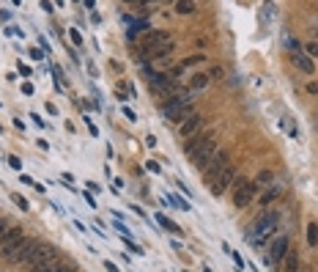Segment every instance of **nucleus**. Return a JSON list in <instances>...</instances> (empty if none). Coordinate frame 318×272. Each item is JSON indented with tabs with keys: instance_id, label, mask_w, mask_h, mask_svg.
<instances>
[{
	"instance_id": "nucleus-1",
	"label": "nucleus",
	"mask_w": 318,
	"mask_h": 272,
	"mask_svg": "<svg viewBox=\"0 0 318 272\" xmlns=\"http://www.w3.org/2000/svg\"><path fill=\"white\" fill-rule=\"evenodd\" d=\"M162 116L168 118V121H176V124H184L189 116L195 113L192 110V94L189 91H178L173 99H168V102H162Z\"/></svg>"
},
{
	"instance_id": "nucleus-2",
	"label": "nucleus",
	"mask_w": 318,
	"mask_h": 272,
	"mask_svg": "<svg viewBox=\"0 0 318 272\" xmlns=\"http://www.w3.org/2000/svg\"><path fill=\"white\" fill-rule=\"evenodd\" d=\"M148 88H151V94H154V97L168 102V99H173V97L178 94L181 85H178V80H173V77L168 75V71H165V75L159 71V75H151V77H148Z\"/></svg>"
},
{
	"instance_id": "nucleus-3",
	"label": "nucleus",
	"mask_w": 318,
	"mask_h": 272,
	"mask_svg": "<svg viewBox=\"0 0 318 272\" xmlns=\"http://www.w3.org/2000/svg\"><path fill=\"white\" fill-rule=\"evenodd\" d=\"M277 220H280V214H277V212L264 214V217H258V223L244 237H247L252 245H264L266 239H269V234H274V231H277Z\"/></svg>"
},
{
	"instance_id": "nucleus-4",
	"label": "nucleus",
	"mask_w": 318,
	"mask_h": 272,
	"mask_svg": "<svg viewBox=\"0 0 318 272\" xmlns=\"http://www.w3.org/2000/svg\"><path fill=\"white\" fill-rule=\"evenodd\" d=\"M258 195V185L255 182H247V179H236L233 182V204L239 209H244L247 204H252V198Z\"/></svg>"
},
{
	"instance_id": "nucleus-5",
	"label": "nucleus",
	"mask_w": 318,
	"mask_h": 272,
	"mask_svg": "<svg viewBox=\"0 0 318 272\" xmlns=\"http://www.w3.org/2000/svg\"><path fill=\"white\" fill-rule=\"evenodd\" d=\"M25 242H28V239H25V234H22V228H17V226L9 228V231H6V237L0 239V256L6 259V256H11L14 250H19Z\"/></svg>"
},
{
	"instance_id": "nucleus-6",
	"label": "nucleus",
	"mask_w": 318,
	"mask_h": 272,
	"mask_svg": "<svg viewBox=\"0 0 318 272\" xmlns=\"http://www.w3.org/2000/svg\"><path fill=\"white\" fill-rule=\"evenodd\" d=\"M214 154H217V138H209V140L203 143V146H197L192 154H189V159H192V165L197 168V171H203Z\"/></svg>"
},
{
	"instance_id": "nucleus-7",
	"label": "nucleus",
	"mask_w": 318,
	"mask_h": 272,
	"mask_svg": "<svg viewBox=\"0 0 318 272\" xmlns=\"http://www.w3.org/2000/svg\"><path fill=\"white\" fill-rule=\"evenodd\" d=\"M225 168H228V154H225V151H217V154H214V157L209 159V165H206L203 171H201V176L211 185V182L217 179V176H220L222 171H225Z\"/></svg>"
},
{
	"instance_id": "nucleus-8",
	"label": "nucleus",
	"mask_w": 318,
	"mask_h": 272,
	"mask_svg": "<svg viewBox=\"0 0 318 272\" xmlns=\"http://www.w3.org/2000/svg\"><path fill=\"white\" fill-rule=\"evenodd\" d=\"M233 182H236V173H233V168H225V171H222L220 176H217V179H214L211 182V195H225V190L230 187V185H233Z\"/></svg>"
},
{
	"instance_id": "nucleus-9",
	"label": "nucleus",
	"mask_w": 318,
	"mask_h": 272,
	"mask_svg": "<svg viewBox=\"0 0 318 272\" xmlns=\"http://www.w3.org/2000/svg\"><path fill=\"white\" fill-rule=\"evenodd\" d=\"M285 253H288V239L285 237H277L274 242H272V247H269V256H266V261L269 264H283V259H285Z\"/></svg>"
},
{
	"instance_id": "nucleus-10",
	"label": "nucleus",
	"mask_w": 318,
	"mask_h": 272,
	"mask_svg": "<svg viewBox=\"0 0 318 272\" xmlns=\"http://www.w3.org/2000/svg\"><path fill=\"white\" fill-rule=\"evenodd\" d=\"M201 126H203V116H201V113H192L184 124H178V135H181L184 140H189L192 135L201 132Z\"/></svg>"
},
{
	"instance_id": "nucleus-11",
	"label": "nucleus",
	"mask_w": 318,
	"mask_h": 272,
	"mask_svg": "<svg viewBox=\"0 0 318 272\" xmlns=\"http://www.w3.org/2000/svg\"><path fill=\"white\" fill-rule=\"evenodd\" d=\"M170 42V33L168 30H148V36L140 42V50H151V47H162Z\"/></svg>"
},
{
	"instance_id": "nucleus-12",
	"label": "nucleus",
	"mask_w": 318,
	"mask_h": 272,
	"mask_svg": "<svg viewBox=\"0 0 318 272\" xmlns=\"http://www.w3.org/2000/svg\"><path fill=\"white\" fill-rule=\"evenodd\" d=\"M209 80H211V77L206 75V71H197V75H192V80H189V88H187V91L195 97L197 91H203V88L209 85Z\"/></svg>"
},
{
	"instance_id": "nucleus-13",
	"label": "nucleus",
	"mask_w": 318,
	"mask_h": 272,
	"mask_svg": "<svg viewBox=\"0 0 318 272\" xmlns=\"http://www.w3.org/2000/svg\"><path fill=\"white\" fill-rule=\"evenodd\" d=\"M209 138H217V135H214V132H206V135H192V138H189V140L184 143V151H187V154H192V151H195L197 146H203V143L209 140Z\"/></svg>"
},
{
	"instance_id": "nucleus-14",
	"label": "nucleus",
	"mask_w": 318,
	"mask_h": 272,
	"mask_svg": "<svg viewBox=\"0 0 318 272\" xmlns=\"http://www.w3.org/2000/svg\"><path fill=\"white\" fill-rule=\"evenodd\" d=\"M291 61H293V63H296V66H299L302 71H305V75H313V71H315V66H313V61H310V58H307V55H305V52H293V55H291Z\"/></svg>"
},
{
	"instance_id": "nucleus-15",
	"label": "nucleus",
	"mask_w": 318,
	"mask_h": 272,
	"mask_svg": "<svg viewBox=\"0 0 318 272\" xmlns=\"http://www.w3.org/2000/svg\"><path fill=\"white\" fill-rule=\"evenodd\" d=\"M283 261H285V264H283V272H296V269H299V253H296V250H288Z\"/></svg>"
},
{
	"instance_id": "nucleus-16",
	"label": "nucleus",
	"mask_w": 318,
	"mask_h": 272,
	"mask_svg": "<svg viewBox=\"0 0 318 272\" xmlns=\"http://www.w3.org/2000/svg\"><path fill=\"white\" fill-rule=\"evenodd\" d=\"M280 193H283V187H272V190H266L264 198H261V206H264V209H269V204H274L277 198H280Z\"/></svg>"
},
{
	"instance_id": "nucleus-17",
	"label": "nucleus",
	"mask_w": 318,
	"mask_h": 272,
	"mask_svg": "<svg viewBox=\"0 0 318 272\" xmlns=\"http://www.w3.org/2000/svg\"><path fill=\"white\" fill-rule=\"evenodd\" d=\"M156 223H159L162 228H168L170 234H181V228H178V226H176V223H173L170 217H165V214H156Z\"/></svg>"
},
{
	"instance_id": "nucleus-18",
	"label": "nucleus",
	"mask_w": 318,
	"mask_h": 272,
	"mask_svg": "<svg viewBox=\"0 0 318 272\" xmlns=\"http://www.w3.org/2000/svg\"><path fill=\"white\" fill-rule=\"evenodd\" d=\"M206 61V55H201V52H197V55H189V58H184V61H181L178 63V69L181 71H184V69H189V66H195V63H203Z\"/></svg>"
},
{
	"instance_id": "nucleus-19",
	"label": "nucleus",
	"mask_w": 318,
	"mask_h": 272,
	"mask_svg": "<svg viewBox=\"0 0 318 272\" xmlns=\"http://www.w3.org/2000/svg\"><path fill=\"white\" fill-rule=\"evenodd\" d=\"M195 9H197V3H192V0H178V3H176L178 14H192Z\"/></svg>"
},
{
	"instance_id": "nucleus-20",
	"label": "nucleus",
	"mask_w": 318,
	"mask_h": 272,
	"mask_svg": "<svg viewBox=\"0 0 318 272\" xmlns=\"http://www.w3.org/2000/svg\"><path fill=\"white\" fill-rule=\"evenodd\" d=\"M272 182H274V173L272 171H261L258 179H255V185H272Z\"/></svg>"
},
{
	"instance_id": "nucleus-21",
	"label": "nucleus",
	"mask_w": 318,
	"mask_h": 272,
	"mask_svg": "<svg viewBox=\"0 0 318 272\" xmlns=\"http://www.w3.org/2000/svg\"><path fill=\"white\" fill-rule=\"evenodd\" d=\"M307 242L318 245V226H315V223H310V226H307Z\"/></svg>"
},
{
	"instance_id": "nucleus-22",
	"label": "nucleus",
	"mask_w": 318,
	"mask_h": 272,
	"mask_svg": "<svg viewBox=\"0 0 318 272\" xmlns=\"http://www.w3.org/2000/svg\"><path fill=\"white\" fill-rule=\"evenodd\" d=\"M305 52L310 55V61H313V58H318V42H307V47H305Z\"/></svg>"
},
{
	"instance_id": "nucleus-23",
	"label": "nucleus",
	"mask_w": 318,
	"mask_h": 272,
	"mask_svg": "<svg viewBox=\"0 0 318 272\" xmlns=\"http://www.w3.org/2000/svg\"><path fill=\"white\" fill-rule=\"evenodd\" d=\"M11 201H14V204H17V206H19V209H30V206H28V201H25V198H22V195H17V193H14V195H11Z\"/></svg>"
},
{
	"instance_id": "nucleus-24",
	"label": "nucleus",
	"mask_w": 318,
	"mask_h": 272,
	"mask_svg": "<svg viewBox=\"0 0 318 272\" xmlns=\"http://www.w3.org/2000/svg\"><path fill=\"white\" fill-rule=\"evenodd\" d=\"M140 30H146V22H140V25H132V28H129V39H137Z\"/></svg>"
},
{
	"instance_id": "nucleus-25",
	"label": "nucleus",
	"mask_w": 318,
	"mask_h": 272,
	"mask_svg": "<svg viewBox=\"0 0 318 272\" xmlns=\"http://www.w3.org/2000/svg\"><path fill=\"white\" fill-rule=\"evenodd\" d=\"M52 272H74V267H66V264H55Z\"/></svg>"
},
{
	"instance_id": "nucleus-26",
	"label": "nucleus",
	"mask_w": 318,
	"mask_h": 272,
	"mask_svg": "<svg viewBox=\"0 0 318 272\" xmlns=\"http://www.w3.org/2000/svg\"><path fill=\"white\" fill-rule=\"evenodd\" d=\"M6 231H9V223H6V220H0V239L6 237Z\"/></svg>"
},
{
	"instance_id": "nucleus-27",
	"label": "nucleus",
	"mask_w": 318,
	"mask_h": 272,
	"mask_svg": "<svg viewBox=\"0 0 318 272\" xmlns=\"http://www.w3.org/2000/svg\"><path fill=\"white\" fill-rule=\"evenodd\" d=\"M105 269H107V272H121V269H118L113 261H105Z\"/></svg>"
},
{
	"instance_id": "nucleus-28",
	"label": "nucleus",
	"mask_w": 318,
	"mask_h": 272,
	"mask_svg": "<svg viewBox=\"0 0 318 272\" xmlns=\"http://www.w3.org/2000/svg\"><path fill=\"white\" fill-rule=\"evenodd\" d=\"M124 116H126V118H129V121H137V116H134V113H132V110H129V107H124Z\"/></svg>"
},
{
	"instance_id": "nucleus-29",
	"label": "nucleus",
	"mask_w": 318,
	"mask_h": 272,
	"mask_svg": "<svg viewBox=\"0 0 318 272\" xmlns=\"http://www.w3.org/2000/svg\"><path fill=\"white\" fill-rule=\"evenodd\" d=\"M9 165L14 168V171H19V159L17 157H9Z\"/></svg>"
},
{
	"instance_id": "nucleus-30",
	"label": "nucleus",
	"mask_w": 318,
	"mask_h": 272,
	"mask_svg": "<svg viewBox=\"0 0 318 272\" xmlns=\"http://www.w3.org/2000/svg\"><path fill=\"white\" fill-rule=\"evenodd\" d=\"M71 42H74V44H83V39H80L77 30H71Z\"/></svg>"
},
{
	"instance_id": "nucleus-31",
	"label": "nucleus",
	"mask_w": 318,
	"mask_h": 272,
	"mask_svg": "<svg viewBox=\"0 0 318 272\" xmlns=\"http://www.w3.org/2000/svg\"><path fill=\"white\" fill-rule=\"evenodd\" d=\"M30 55H33L36 61H42V58H44V55H42V50H36V47H33V50H30Z\"/></svg>"
},
{
	"instance_id": "nucleus-32",
	"label": "nucleus",
	"mask_w": 318,
	"mask_h": 272,
	"mask_svg": "<svg viewBox=\"0 0 318 272\" xmlns=\"http://www.w3.org/2000/svg\"><path fill=\"white\" fill-rule=\"evenodd\" d=\"M19 71H22L25 77H30V66H25V63H19Z\"/></svg>"
}]
</instances>
